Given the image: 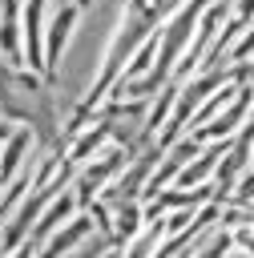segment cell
<instances>
[{
	"label": "cell",
	"mask_w": 254,
	"mask_h": 258,
	"mask_svg": "<svg viewBox=\"0 0 254 258\" xmlns=\"http://www.w3.org/2000/svg\"><path fill=\"white\" fill-rule=\"evenodd\" d=\"M32 133L28 129H16L8 141H4V153H0V185H8L24 165H28V153H32Z\"/></svg>",
	"instance_id": "obj_5"
},
{
	"label": "cell",
	"mask_w": 254,
	"mask_h": 258,
	"mask_svg": "<svg viewBox=\"0 0 254 258\" xmlns=\"http://www.w3.org/2000/svg\"><path fill=\"white\" fill-rule=\"evenodd\" d=\"M250 113H254V85L246 81V85H242V93H238V97H234V101H230V105H226L210 125L194 129L189 137H198L202 145H210V141H230V137L250 121Z\"/></svg>",
	"instance_id": "obj_1"
},
{
	"label": "cell",
	"mask_w": 254,
	"mask_h": 258,
	"mask_svg": "<svg viewBox=\"0 0 254 258\" xmlns=\"http://www.w3.org/2000/svg\"><path fill=\"white\" fill-rule=\"evenodd\" d=\"M250 52H254V28H250V32H242V40L230 48V64H242Z\"/></svg>",
	"instance_id": "obj_9"
},
{
	"label": "cell",
	"mask_w": 254,
	"mask_h": 258,
	"mask_svg": "<svg viewBox=\"0 0 254 258\" xmlns=\"http://www.w3.org/2000/svg\"><path fill=\"white\" fill-rule=\"evenodd\" d=\"M109 214H113V246H129V242L145 230V206H141V202L109 206Z\"/></svg>",
	"instance_id": "obj_6"
},
{
	"label": "cell",
	"mask_w": 254,
	"mask_h": 258,
	"mask_svg": "<svg viewBox=\"0 0 254 258\" xmlns=\"http://www.w3.org/2000/svg\"><path fill=\"white\" fill-rule=\"evenodd\" d=\"M77 210H81V206H77V198H73V185H69V189H65L60 198H52V206H48V210L40 214L36 230L28 234V242H32L36 250H40V246H44V242H48V238H52V234L60 230V226H69V222L77 218Z\"/></svg>",
	"instance_id": "obj_3"
},
{
	"label": "cell",
	"mask_w": 254,
	"mask_h": 258,
	"mask_svg": "<svg viewBox=\"0 0 254 258\" xmlns=\"http://www.w3.org/2000/svg\"><path fill=\"white\" fill-rule=\"evenodd\" d=\"M105 141H109V129H105V125H93V129H85V133H77V137L69 141V149H65V161L81 169V165H85V161H89V157H93V153H97Z\"/></svg>",
	"instance_id": "obj_7"
},
{
	"label": "cell",
	"mask_w": 254,
	"mask_h": 258,
	"mask_svg": "<svg viewBox=\"0 0 254 258\" xmlns=\"http://www.w3.org/2000/svg\"><path fill=\"white\" fill-rule=\"evenodd\" d=\"M230 254H234V234L222 230V226H214L206 234V242L194 250V258H230Z\"/></svg>",
	"instance_id": "obj_8"
},
{
	"label": "cell",
	"mask_w": 254,
	"mask_h": 258,
	"mask_svg": "<svg viewBox=\"0 0 254 258\" xmlns=\"http://www.w3.org/2000/svg\"><path fill=\"white\" fill-rule=\"evenodd\" d=\"M44 4L48 0H24L20 36H24V60L32 69H44Z\"/></svg>",
	"instance_id": "obj_4"
},
{
	"label": "cell",
	"mask_w": 254,
	"mask_h": 258,
	"mask_svg": "<svg viewBox=\"0 0 254 258\" xmlns=\"http://www.w3.org/2000/svg\"><path fill=\"white\" fill-rule=\"evenodd\" d=\"M77 16H81V8L77 4H65V8H56L52 12V20H48V36H44V85H52L56 77H60V52L69 48V40H73V28H77Z\"/></svg>",
	"instance_id": "obj_2"
}]
</instances>
